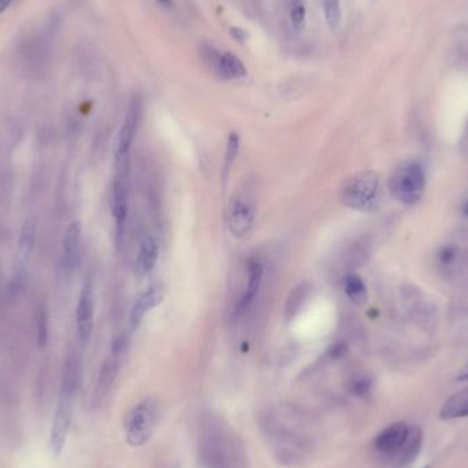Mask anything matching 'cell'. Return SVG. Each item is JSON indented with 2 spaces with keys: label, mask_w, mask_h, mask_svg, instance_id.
<instances>
[{
  "label": "cell",
  "mask_w": 468,
  "mask_h": 468,
  "mask_svg": "<svg viewBox=\"0 0 468 468\" xmlns=\"http://www.w3.org/2000/svg\"><path fill=\"white\" fill-rule=\"evenodd\" d=\"M370 247L371 244L367 241V238H359L352 243L344 256V264L347 266V269L353 270L364 264L370 256Z\"/></svg>",
  "instance_id": "cell-20"
},
{
  "label": "cell",
  "mask_w": 468,
  "mask_h": 468,
  "mask_svg": "<svg viewBox=\"0 0 468 468\" xmlns=\"http://www.w3.org/2000/svg\"><path fill=\"white\" fill-rule=\"evenodd\" d=\"M247 272H248V281H247V288L244 289V292L241 294L238 303H237V308H235V313L241 315L247 311L251 304L254 303L257 293L260 291L262 282H263V275H264V267L262 264L260 260L257 259H251L247 264Z\"/></svg>",
  "instance_id": "cell-13"
},
{
  "label": "cell",
  "mask_w": 468,
  "mask_h": 468,
  "mask_svg": "<svg viewBox=\"0 0 468 468\" xmlns=\"http://www.w3.org/2000/svg\"><path fill=\"white\" fill-rule=\"evenodd\" d=\"M440 259L444 264H450L456 259V250L453 247H445L440 252Z\"/></svg>",
  "instance_id": "cell-28"
},
{
  "label": "cell",
  "mask_w": 468,
  "mask_h": 468,
  "mask_svg": "<svg viewBox=\"0 0 468 468\" xmlns=\"http://www.w3.org/2000/svg\"><path fill=\"white\" fill-rule=\"evenodd\" d=\"M157 422V403L148 397L129 412L125 423L126 441L130 447H143L151 438Z\"/></svg>",
  "instance_id": "cell-4"
},
{
  "label": "cell",
  "mask_w": 468,
  "mask_h": 468,
  "mask_svg": "<svg viewBox=\"0 0 468 468\" xmlns=\"http://www.w3.org/2000/svg\"><path fill=\"white\" fill-rule=\"evenodd\" d=\"M464 213H466V215H468V203L466 204V207H464Z\"/></svg>",
  "instance_id": "cell-33"
},
{
  "label": "cell",
  "mask_w": 468,
  "mask_h": 468,
  "mask_svg": "<svg viewBox=\"0 0 468 468\" xmlns=\"http://www.w3.org/2000/svg\"><path fill=\"white\" fill-rule=\"evenodd\" d=\"M119 359L121 357L111 355L101 364V369L99 372L98 384L94 391V406H99L113 388L116 378H117L118 370H119Z\"/></svg>",
  "instance_id": "cell-14"
},
{
  "label": "cell",
  "mask_w": 468,
  "mask_h": 468,
  "mask_svg": "<svg viewBox=\"0 0 468 468\" xmlns=\"http://www.w3.org/2000/svg\"><path fill=\"white\" fill-rule=\"evenodd\" d=\"M340 200L359 213H372L381 201V181L372 170L359 172L347 178L340 189Z\"/></svg>",
  "instance_id": "cell-1"
},
{
  "label": "cell",
  "mask_w": 468,
  "mask_h": 468,
  "mask_svg": "<svg viewBox=\"0 0 468 468\" xmlns=\"http://www.w3.org/2000/svg\"><path fill=\"white\" fill-rule=\"evenodd\" d=\"M291 20L296 32H301L306 25V6L303 0L291 1Z\"/></svg>",
  "instance_id": "cell-25"
},
{
  "label": "cell",
  "mask_w": 468,
  "mask_h": 468,
  "mask_svg": "<svg viewBox=\"0 0 468 468\" xmlns=\"http://www.w3.org/2000/svg\"><path fill=\"white\" fill-rule=\"evenodd\" d=\"M256 206L254 196L248 191H238L232 197L228 213V225L235 237L241 238L250 233L254 228Z\"/></svg>",
  "instance_id": "cell-5"
},
{
  "label": "cell",
  "mask_w": 468,
  "mask_h": 468,
  "mask_svg": "<svg viewBox=\"0 0 468 468\" xmlns=\"http://www.w3.org/2000/svg\"><path fill=\"white\" fill-rule=\"evenodd\" d=\"M141 119V101L135 98L128 108L123 123L118 133L114 150V173L129 174L130 172V151L136 138L137 129Z\"/></svg>",
  "instance_id": "cell-3"
},
{
  "label": "cell",
  "mask_w": 468,
  "mask_h": 468,
  "mask_svg": "<svg viewBox=\"0 0 468 468\" xmlns=\"http://www.w3.org/2000/svg\"><path fill=\"white\" fill-rule=\"evenodd\" d=\"M81 374H82V367L77 356L76 355L67 356L62 372V399L73 401V397L81 384Z\"/></svg>",
  "instance_id": "cell-15"
},
{
  "label": "cell",
  "mask_w": 468,
  "mask_h": 468,
  "mask_svg": "<svg viewBox=\"0 0 468 468\" xmlns=\"http://www.w3.org/2000/svg\"><path fill=\"white\" fill-rule=\"evenodd\" d=\"M36 340L39 347H45L48 341V313L43 304L36 310Z\"/></svg>",
  "instance_id": "cell-24"
},
{
  "label": "cell",
  "mask_w": 468,
  "mask_h": 468,
  "mask_svg": "<svg viewBox=\"0 0 468 468\" xmlns=\"http://www.w3.org/2000/svg\"><path fill=\"white\" fill-rule=\"evenodd\" d=\"M162 4H165V6H172V0H159Z\"/></svg>",
  "instance_id": "cell-32"
},
{
  "label": "cell",
  "mask_w": 468,
  "mask_h": 468,
  "mask_svg": "<svg viewBox=\"0 0 468 468\" xmlns=\"http://www.w3.org/2000/svg\"><path fill=\"white\" fill-rule=\"evenodd\" d=\"M94 316H95V294L94 282L88 277L82 285V289L78 297L76 308V325H77L78 340L81 345H87L91 340L94 330Z\"/></svg>",
  "instance_id": "cell-8"
},
{
  "label": "cell",
  "mask_w": 468,
  "mask_h": 468,
  "mask_svg": "<svg viewBox=\"0 0 468 468\" xmlns=\"http://www.w3.org/2000/svg\"><path fill=\"white\" fill-rule=\"evenodd\" d=\"M310 293H311V285L307 282H301L293 288L284 307V315L286 321H291L300 312L306 301L308 300Z\"/></svg>",
  "instance_id": "cell-19"
},
{
  "label": "cell",
  "mask_w": 468,
  "mask_h": 468,
  "mask_svg": "<svg viewBox=\"0 0 468 468\" xmlns=\"http://www.w3.org/2000/svg\"><path fill=\"white\" fill-rule=\"evenodd\" d=\"M81 238L82 226L78 221H73L66 228L62 247H63V263L69 273L76 272L81 262Z\"/></svg>",
  "instance_id": "cell-11"
},
{
  "label": "cell",
  "mask_w": 468,
  "mask_h": 468,
  "mask_svg": "<svg viewBox=\"0 0 468 468\" xmlns=\"http://www.w3.org/2000/svg\"><path fill=\"white\" fill-rule=\"evenodd\" d=\"M408 434L410 426L407 423L396 422L377 435L374 447L384 455H397V452L406 444Z\"/></svg>",
  "instance_id": "cell-12"
},
{
  "label": "cell",
  "mask_w": 468,
  "mask_h": 468,
  "mask_svg": "<svg viewBox=\"0 0 468 468\" xmlns=\"http://www.w3.org/2000/svg\"><path fill=\"white\" fill-rule=\"evenodd\" d=\"M216 72L219 73L221 77L225 78V79L244 77L247 74V69H245L244 63L230 52L223 54L221 57Z\"/></svg>",
  "instance_id": "cell-22"
},
{
  "label": "cell",
  "mask_w": 468,
  "mask_h": 468,
  "mask_svg": "<svg viewBox=\"0 0 468 468\" xmlns=\"http://www.w3.org/2000/svg\"><path fill=\"white\" fill-rule=\"evenodd\" d=\"M157 256H159V245L156 243L155 237L151 234H145L138 245L136 273L140 277L151 273L155 267Z\"/></svg>",
  "instance_id": "cell-16"
},
{
  "label": "cell",
  "mask_w": 468,
  "mask_h": 468,
  "mask_svg": "<svg viewBox=\"0 0 468 468\" xmlns=\"http://www.w3.org/2000/svg\"><path fill=\"white\" fill-rule=\"evenodd\" d=\"M371 386H372V382L369 377H357L352 381L350 389H351L352 394L362 397V396H366L370 393Z\"/></svg>",
  "instance_id": "cell-27"
},
{
  "label": "cell",
  "mask_w": 468,
  "mask_h": 468,
  "mask_svg": "<svg viewBox=\"0 0 468 468\" xmlns=\"http://www.w3.org/2000/svg\"><path fill=\"white\" fill-rule=\"evenodd\" d=\"M238 151H240V136L238 133L232 132L228 138V147H226V152H225V157H223V166H222V179L226 184L229 174L233 169L234 162L238 156Z\"/></svg>",
  "instance_id": "cell-23"
},
{
  "label": "cell",
  "mask_w": 468,
  "mask_h": 468,
  "mask_svg": "<svg viewBox=\"0 0 468 468\" xmlns=\"http://www.w3.org/2000/svg\"><path fill=\"white\" fill-rule=\"evenodd\" d=\"M423 434L418 426H410V434L406 444L397 452L399 466H407L413 462V459L419 455L422 448Z\"/></svg>",
  "instance_id": "cell-18"
},
{
  "label": "cell",
  "mask_w": 468,
  "mask_h": 468,
  "mask_svg": "<svg viewBox=\"0 0 468 468\" xmlns=\"http://www.w3.org/2000/svg\"><path fill=\"white\" fill-rule=\"evenodd\" d=\"M457 381L460 382H467L468 381V362L467 364L463 367V370L457 374Z\"/></svg>",
  "instance_id": "cell-30"
},
{
  "label": "cell",
  "mask_w": 468,
  "mask_h": 468,
  "mask_svg": "<svg viewBox=\"0 0 468 468\" xmlns=\"http://www.w3.org/2000/svg\"><path fill=\"white\" fill-rule=\"evenodd\" d=\"M344 291L355 306L362 307L367 303V286L359 275L350 273L344 277Z\"/></svg>",
  "instance_id": "cell-21"
},
{
  "label": "cell",
  "mask_w": 468,
  "mask_h": 468,
  "mask_svg": "<svg viewBox=\"0 0 468 468\" xmlns=\"http://www.w3.org/2000/svg\"><path fill=\"white\" fill-rule=\"evenodd\" d=\"M111 211L116 221V241L118 248H121L125 240L129 213V174H114Z\"/></svg>",
  "instance_id": "cell-7"
},
{
  "label": "cell",
  "mask_w": 468,
  "mask_h": 468,
  "mask_svg": "<svg viewBox=\"0 0 468 468\" xmlns=\"http://www.w3.org/2000/svg\"><path fill=\"white\" fill-rule=\"evenodd\" d=\"M403 304L411 319L420 328H431L435 322L437 307L426 293L416 286H406L401 292Z\"/></svg>",
  "instance_id": "cell-6"
},
{
  "label": "cell",
  "mask_w": 468,
  "mask_h": 468,
  "mask_svg": "<svg viewBox=\"0 0 468 468\" xmlns=\"http://www.w3.org/2000/svg\"><path fill=\"white\" fill-rule=\"evenodd\" d=\"M70 419H72V401L60 399V403L52 420V429L50 435V448L55 456H59L65 447L66 437L70 428Z\"/></svg>",
  "instance_id": "cell-10"
},
{
  "label": "cell",
  "mask_w": 468,
  "mask_h": 468,
  "mask_svg": "<svg viewBox=\"0 0 468 468\" xmlns=\"http://www.w3.org/2000/svg\"><path fill=\"white\" fill-rule=\"evenodd\" d=\"M423 468H430V467H423Z\"/></svg>",
  "instance_id": "cell-34"
},
{
  "label": "cell",
  "mask_w": 468,
  "mask_h": 468,
  "mask_svg": "<svg viewBox=\"0 0 468 468\" xmlns=\"http://www.w3.org/2000/svg\"><path fill=\"white\" fill-rule=\"evenodd\" d=\"M232 35H233L235 39L240 40V41H243V40L247 38V33L243 29H238V28H233L232 29Z\"/></svg>",
  "instance_id": "cell-29"
},
{
  "label": "cell",
  "mask_w": 468,
  "mask_h": 468,
  "mask_svg": "<svg viewBox=\"0 0 468 468\" xmlns=\"http://www.w3.org/2000/svg\"><path fill=\"white\" fill-rule=\"evenodd\" d=\"M426 185L423 167L416 162H406L396 167L389 177V191L391 196L403 204L418 203Z\"/></svg>",
  "instance_id": "cell-2"
},
{
  "label": "cell",
  "mask_w": 468,
  "mask_h": 468,
  "mask_svg": "<svg viewBox=\"0 0 468 468\" xmlns=\"http://www.w3.org/2000/svg\"><path fill=\"white\" fill-rule=\"evenodd\" d=\"M163 297H165V292H163V288L160 284H154L148 289H145L144 292L138 294V297L132 304V308L129 312V326H130L132 332L138 329L144 316L151 310L157 307L162 303Z\"/></svg>",
  "instance_id": "cell-9"
},
{
  "label": "cell",
  "mask_w": 468,
  "mask_h": 468,
  "mask_svg": "<svg viewBox=\"0 0 468 468\" xmlns=\"http://www.w3.org/2000/svg\"><path fill=\"white\" fill-rule=\"evenodd\" d=\"M468 416V388L450 396L440 411L442 420H452Z\"/></svg>",
  "instance_id": "cell-17"
},
{
  "label": "cell",
  "mask_w": 468,
  "mask_h": 468,
  "mask_svg": "<svg viewBox=\"0 0 468 468\" xmlns=\"http://www.w3.org/2000/svg\"><path fill=\"white\" fill-rule=\"evenodd\" d=\"M16 0H0V16L14 3Z\"/></svg>",
  "instance_id": "cell-31"
},
{
  "label": "cell",
  "mask_w": 468,
  "mask_h": 468,
  "mask_svg": "<svg viewBox=\"0 0 468 468\" xmlns=\"http://www.w3.org/2000/svg\"><path fill=\"white\" fill-rule=\"evenodd\" d=\"M325 17L332 28H337L341 22V9L340 0H323Z\"/></svg>",
  "instance_id": "cell-26"
}]
</instances>
